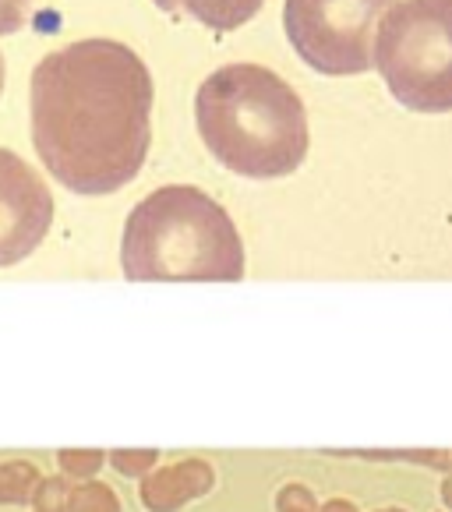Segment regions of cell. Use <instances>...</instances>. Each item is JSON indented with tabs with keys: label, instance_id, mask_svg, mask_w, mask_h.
Wrapping results in <instances>:
<instances>
[{
	"label": "cell",
	"instance_id": "obj_7",
	"mask_svg": "<svg viewBox=\"0 0 452 512\" xmlns=\"http://www.w3.org/2000/svg\"><path fill=\"white\" fill-rule=\"evenodd\" d=\"M216 474L209 463L202 460H181L170 463L163 470H152L142 484V505L149 512H177L191 498H202L205 491H212Z\"/></svg>",
	"mask_w": 452,
	"mask_h": 512
},
{
	"label": "cell",
	"instance_id": "obj_14",
	"mask_svg": "<svg viewBox=\"0 0 452 512\" xmlns=\"http://www.w3.org/2000/svg\"><path fill=\"white\" fill-rule=\"evenodd\" d=\"M64 498H68V484L57 481V477H46V481H39L36 498H32V502H36L39 512H61Z\"/></svg>",
	"mask_w": 452,
	"mask_h": 512
},
{
	"label": "cell",
	"instance_id": "obj_10",
	"mask_svg": "<svg viewBox=\"0 0 452 512\" xmlns=\"http://www.w3.org/2000/svg\"><path fill=\"white\" fill-rule=\"evenodd\" d=\"M61 512H121V502L106 484L99 481H85L78 488H68Z\"/></svg>",
	"mask_w": 452,
	"mask_h": 512
},
{
	"label": "cell",
	"instance_id": "obj_2",
	"mask_svg": "<svg viewBox=\"0 0 452 512\" xmlns=\"http://www.w3.org/2000/svg\"><path fill=\"white\" fill-rule=\"evenodd\" d=\"M195 121L212 159L251 181L294 174L308 156L301 96L262 64L212 71L195 96Z\"/></svg>",
	"mask_w": 452,
	"mask_h": 512
},
{
	"label": "cell",
	"instance_id": "obj_3",
	"mask_svg": "<svg viewBox=\"0 0 452 512\" xmlns=\"http://www.w3.org/2000/svg\"><path fill=\"white\" fill-rule=\"evenodd\" d=\"M121 269L135 283H237L244 279V244L216 198L170 184L131 209Z\"/></svg>",
	"mask_w": 452,
	"mask_h": 512
},
{
	"label": "cell",
	"instance_id": "obj_4",
	"mask_svg": "<svg viewBox=\"0 0 452 512\" xmlns=\"http://www.w3.org/2000/svg\"><path fill=\"white\" fill-rule=\"evenodd\" d=\"M375 68L414 113H452V0H403L375 36Z\"/></svg>",
	"mask_w": 452,
	"mask_h": 512
},
{
	"label": "cell",
	"instance_id": "obj_19",
	"mask_svg": "<svg viewBox=\"0 0 452 512\" xmlns=\"http://www.w3.org/2000/svg\"><path fill=\"white\" fill-rule=\"evenodd\" d=\"M382 512H400V509H382Z\"/></svg>",
	"mask_w": 452,
	"mask_h": 512
},
{
	"label": "cell",
	"instance_id": "obj_13",
	"mask_svg": "<svg viewBox=\"0 0 452 512\" xmlns=\"http://www.w3.org/2000/svg\"><path fill=\"white\" fill-rule=\"evenodd\" d=\"M39 0H0V36H15Z\"/></svg>",
	"mask_w": 452,
	"mask_h": 512
},
{
	"label": "cell",
	"instance_id": "obj_18",
	"mask_svg": "<svg viewBox=\"0 0 452 512\" xmlns=\"http://www.w3.org/2000/svg\"><path fill=\"white\" fill-rule=\"evenodd\" d=\"M0 92H4V53H0Z\"/></svg>",
	"mask_w": 452,
	"mask_h": 512
},
{
	"label": "cell",
	"instance_id": "obj_8",
	"mask_svg": "<svg viewBox=\"0 0 452 512\" xmlns=\"http://www.w3.org/2000/svg\"><path fill=\"white\" fill-rule=\"evenodd\" d=\"M166 15H191L212 32H234L262 11L265 0H152Z\"/></svg>",
	"mask_w": 452,
	"mask_h": 512
},
{
	"label": "cell",
	"instance_id": "obj_16",
	"mask_svg": "<svg viewBox=\"0 0 452 512\" xmlns=\"http://www.w3.org/2000/svg\"><path fill=\"white\" fill-rule=\"evenodd\" d=\"M322 512H357V505H350L347 498H332V502L322 505Z\"/></svg>",
	"mask_w": 452,
	"mask_h": 512
},
{
	"label": "cell",
	"instance_id": "obj_5",
	"mask_svg": "<svg viewBox=\"0 0 452 512\" xmlns=\"http://www.w3.org/2000/svg\"><path fill=\"white\" fill-rule=\"evenodd\" d=\"M396 0H287L283 25L297 57L318 75H364L375 64V29Z\"/></svg>",
	"mask_w": 452,
	"mask_h": 512
},
{
	"label": "cell",
	"instance_id": "obj_11",
	"mask_svg": "<svg viewBox=\"0 0 452 512\" xmlns=\"http://www.w3.org/2000/svg\"><path fill=\"white\" fill-rule=\"evenodd\" d=\"M110 463L117 467V474L142 477V474H152V470H156L159 452L156 449H113L110 452Z\"/></svg>",
	"mask_w": 452,
	"mask_h": 512
},
{
	"label": "cell",
	"instance_id": "obj_9",
	"mask_svg": "<svg viewBox=\"0 0 452 512\" xmlns=\"http://www.w3.org/2000/svg\"><path fill=\"white\" fill-rule=\"evenodd\" d=\"M39 470L25 460L0 463V505H25L36 498Z\"/></svg>",
	"mask_w": 452,
	"mask_h": 512
},
{
	"label": "cell",
	"instance_id": "obj_6",
	"mask_svg": "<svg viewBox=\"0 0 452 512\" xmlns=\"http://www.w3.org/2000/svg\"><path fill=\"white\" fill-rule=\"evenodd\" d=\"M50 223V188L22 156L0 149V269L25 262L50 234Z\"/></svg>",
	"mask_w": 452,
	"mask_h": 512
},
{
	"label": "cell",
	"instance_id": "obj_1",
	"mask_svg": "<svg viewBox=\"0 0 452 512\" xmlns=\"http://www.w3.org/2000/svg\"><path fill=\"white\" fill-rule=\"evenodd\" d=\"M152 75L117 39H82L32 71V145L75 195H113L142 174L152 145Z\"/></svg>",
	"mask_w": 452,
	"mask_h": 512
},
{
	"label": "cell",
	"instance_id": "obj_15",
	"mask_svg": "<svg viewBox=\"0 0 452 512\" xmlns=\"http://www.w3.org/2000/svg\"><path fill=\"white\" fill-rule=\"evenodd\" d=\"M276 512H315V495L304 484H287L276 498Z\"/></svg>",
	"mask_w": 452,
	"mask_h": 512
},
{
	"label": "cell",
	"instance_id": "obj_12",
	"mask_svg": "<svg viewBox=\"0 0 452 512\" xmlns=\"http://www.w3.org/2000/svg\"><path fill=\"white\" fill-rule=\"evenodd\" d=\"M57 460H61V467L68 470L71 477H82V481H89V477L103 467L106 456L99 449H61V452H57Z\"/></svg>",
	"mask_w": 452,
	"mask_h": 512
},
{
	"label": "cell",
	"instance_id": "obj_17",
	"mask_svg": "<svg viewBox=\"0 0 452 512\" xmlns=\"http://www.w3.org/2000/svg\"><path fill=\"white\" fill-rule=\"evenodd\" d=\"M442 498H445V505H449V509H452V477H449V481H445V488H442Z\"/></svg>",
	"mask_w": 452,
	"mask_h": 512
}]
</instances>
